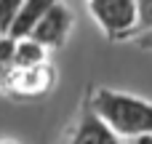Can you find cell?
I'll return each mask as SVG.
<instances>
[{
  "label": "cell",
  "instance_id": "6da1fadb",
  "mask_svg": "<svg viewBox=\"0 0 152 144\" xmlns=\"http://www.w3.org/2000/svg\"><path fill=\"white\" fill-rule=\"evenodd\" d=\"M86 102L123 139H139V136L152 134V102L142 99V96L96 86L88 91Z\"/></svg>",
  "mask_w": 152,
  "mask_h": 144
},
{
  "label": "cell",
  "instance_id": "7a4b0ae2",
  "mask_svg": "<svg viewBox=\"0 0 152 144\" xmlns=\"http://www.w3.org/2000/svg\"><path fill=\"white\" fill-rule=\"evenodd\" d=\"M88 11L110 40H128L139 32V0H88Z\"/></svg>",
  "mask_w": 152,
  "mask_h": 144
},
{
  "label": "cell",
  "instance_id": "3957f363",
  "mask_svg": "<svg viewBox=\"0 0 152 144\" xmlns=\"http://www.w3.org/2000/svg\"><path fill=\"white\" fill-rule=\"evenodd\" d=\"M61 144H126V142H123V136H118V134L91 110V104L86 102L83 110L77 112L75 123L67 128Z\"/></svg>",
  "mask_w": 152,
  "mask_h": 144
},
{
  "label": "cell",
  "instance_id": "277c9868",
  "mask_svg": "<svg viewBox=\"0 0 152 144\" xmlns=\"http://www.w3.org/2000/svg\"><path fill=\"white\" fill-rule=\"evenodd\" d=\"M69 29H72V11L59 0L40 21L37 27L32 29L29 37H35L37 43H43L45 48H61L69 37Z\"/></svg>",
  "mask_w": 152,
  "mask_h": 144
},
{
  "label": "cell",
  "instance_id": "5b68a950",
  "mask_svg": "<svg viewBox=\"0 0 152 144\" xmlns=\"http://www.w3.org/2000/svg\"><path fill=\"white\" fill-rule=\"evenodd\" d=\"M53 83V67L48 61L35 64V67H24L13 72V83H11V96H43Z\"/></svg>",
  "mask_w": 152,
  "mask_h": 144
},
{
  "label": "cell",
  "instance_id": "8992f818",
  "mask_svg": "<svg viewBox=\"0 0 152 144\" xmlns=\"http://www.w3.org/2000/svg\"><path fill=\"white\" fill-rule=\"evenodd\" d=\"M59 0H24V5H21V11H19V16L13 19V24H11V29H8V35L11 37H16V40H21V37H29L32 35V29L37 27V21L56 5Z\"/></svg>",
  "mask_w": 152,
  "mask_h": 144
},
{
  "label": "cell",
  "instance_id": "52a82bcc",
  "mask_svg": "<svg viewBox=\"0 0 152 144\" xmlns=\"http://www.w3.org/2000/svg\"><path fill=\"white\" fill-rule=\"evenodd\" d=\"M45 61V45L37 43L35 37H21L16 43V56H13V67L24 69V67H35Z\"/></svg>",
  "mask_w": 152,
  "mask_h": 144
},
{
  "label": "cell",
  "instance_id": "ba28073f",
  "mask_svg": "<svg viewBox=\"0 0 152 144\" xmlns=\"http://www.w3.org/2000/svg\"><path fill=\"white\" fill-rule=\"evenodd\" d=\"M24 0H0V35H8L13 19L19 16Z\"/></svg>",
  "mask_w": 152,
  "mask_h": 144
},
{
  "label": "cell",
  "instance_id": "9c48e42d",
  "mask_svg": "<svg viewBox=\"0 0 152 144\" xmlns=\"http://www.w3.org/2000/svg\"><path fill=\"white\" fill-rule=\"evenodd\" d=\"M16 37L11 35H0V64L13 67V56H16Z\"/></svg>",
  "mask_w": 152,
  "mask_h": 144
},
{
  "label": "cell",
  "instance_id": "30bf717a",
  "mask_svg": "<svg viewBox=\"0 0 152 144\" xmlns=\"http://www.w3.org/2000/svg\"><path fill=\"white\" fill-rule=\"evenodd\" d=\"M147 29H152V0H139V32Z\"/></svg>",
  "mask_w": 152,
  "mask_h": 144
},
{
  "label": "cell",
  "instance_id": "8fae6325",
  "mask_svg": "<svg viewBox=\"0 0 152 144\" xmlns=\"http://www.w3.org/2000/svg\"><path fill=\"white\" fill-rule=\"evenodd\" d=\"M134 43H136L142 51H152V29H147V32H139V35L134 37Z\"/></svg>",
  "mask_w": 152,
  "mask_h": 144
},
{
  "label": "cell",
  "instance_id": "7c38bea8",
  "mask_svg": "<svg viewBox=\"0 0 152 144\" xmlns=\"http://www.w3.org/2000/svg\"><path fill=\"white\" fill-rule=\"evenodd\" d=\"M134 144H152V134H150V136H139V139H134Z\"/></svg>",
  "mask_w": 152,
  "mask_h": 144
},
{
  "label": "cell",
  "instance_id": "4fadbf2b",
  "mask_svg": "<svg viewBox=\"0 0 152 144\" xmlns=\"http://www.w3.org/2000/svg\"><path fill=\"white\" fill-rule=\"evenodd\" d=\"M0 144H11V142H0Z\"/></svg>",
  "mask_w": 152,
  "mask_h": 144
}]
</instances>
